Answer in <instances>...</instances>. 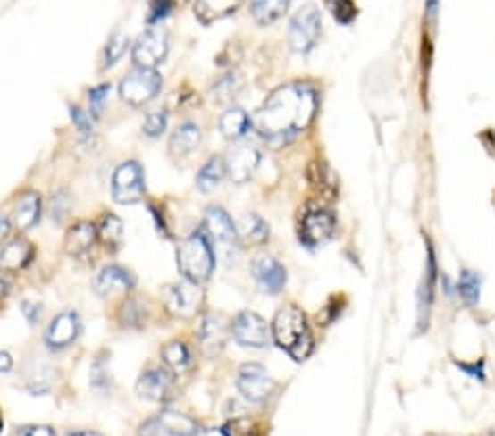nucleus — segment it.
I'll return each mask as SVG.
<instances>
[{
  "instance_id": "c756f323",
  "label": "nucleus",
  "mask_w": 495,
  "mask_h": 436,
  "mask_svg": "<svg viewBox=\"0 0 495 436\" xmlns=\"http://www.w3.org/2000/svg\"><path fill=\"white\" fill-rule=\"evenodd\" d=\"M289 4H291V0H251V18L260 27H269L289 12Z\"/></svg>"
},
{
  "instance_id": "5701e85b",
  "label": "nucleus",
  "mask_w": 495,
  "mask_h": 436,
  "mask_svg": "<svg viewBox=\"0 0 495 436\" xmlns=\"http://www.w3.org/2000/svg\"><path fill=\"white\" fill-rule=\"evenodd\" d=\"M42 214V198L40 194L33 192V189H27L18 197L16 207H13V216L12 222L18 227L21 231L31 230V227L38 225Z\"/></svg>"
},
{
  "instance_id": "de8ad7c7",
  "label": "nucleus",
  "mask_w": 495,
  "mask_h": 436,
  "mask_svg": "<svg viewBox=\"0 0 495 436\" xmlns=\"http://www.w3.org/2000/svg\"><path fill=\"white\" fill-rule=\"evenodd\" d=\"M13 222L9 221L7 216H0V245H4L9 240V234H12Z\"/></svg>"
},
{
  "instance_id": "c9c22d12",
  "label": "nucleus",
  "mask_w": 495,
  "mask_h": 436,
  "mask_svg": "<svg viewBox=\"0 0 495 436\" xmlns=\"http://www.w3.org/2000/svg\"><path fill=\"white\" fill-rule=\"evenodd\" d=\"M141 128H144V135L152 137V139L161 137L165 132V128H168V111H165V108H159V111L147 113L144 126Z\"/></svg>"
},
{
  "instance_id": "8fccbe9b",
  "label": "nucleus",
  "mask_w": 495,
  "mask_h": 436,
  "mask_svg": "<svg viewBox=\"0 0 495 436\" xmlns=\"http://www.w3.org/2000/svg\"><path fill=\"white\" fill-rule=\"evenodd\" d=\"M7 293H9V282L0 278V300H4V298H7Z\"/></svg>"
},
{
  "instance_id": "1a4fd4ad",
  "label": "nucleus",
  "mask_w": 495,
  "mask_h": 436,
  "mask_svg": "<svg viewBox=\"0 0 495 436\" xmlns=\"http://www.w3.org/2000/svg\"><path fill=\"white\" fill-rule=\"evenodd\" d=\"M236 386L247 401H251V404H264V401L275 392L278 382L266 373L263 364L251 362V364H242L240 366Z\"/></svg>"
},
{
  "instance_id": "a19ab883",
  "label": "nucleus",
  "mask_w": 495,
  "mask_h": 436,
  "mask_svg": "<svg viewBox=\"0 0 495 436\" xmlns=\"http://www.w3.org/2000/svg\"><path fill=\"white\" fill-rule=\"evenodd\" d=\"M71 205H73L71 194L66 192V189H58V192L54 194V198H51V216H54V221L60 222L62 218L69 214Z\"/></svg>"
},
{
  "instance_id": "6ab92c4d",
  "label": "nucleus",
  "mask_w": 495,
  "mask_h": 436,
  "mask_svg": "<svg viewBox=\"0 0 495 436\" xmlns=\"http://www.w3.org/2000/svg\"><path fill=\"white\" fill-rule=\"evenodd\" d=\"M251 276L258 282V287L263 289L264 293H271V296H278V293L287 287L289 281L284 264L269 254L254 258V263H251Z\"/></svg>"
},
{
  "instance_id": "cd10ccee",
  "label": "nucleus",
  "mask_w": 495,
  "mask_h": 436,
  "mask_svg": "<svg viewBox=\"0 0 495 436\" xmlns=\"http://www.w3.org/2000/svg\"><path fill=\"white\" fill-rule=\"evenodd\" d=\"M227 177V165L225 156L214 155L201 165V170L197 172V189L203 194L214 192L222 183V179Z\"/></svg>"
},
{
  "instance_id": "4c0bfd02",
  "label": "nucleus",
  "mask_w": 495,
  "mask_h": 436,
  "mask_svg": "<svg viewBox=\"0 0 495 436\" xmlns=\"http://www.w3.org/2000/svg\"><path fill=\"white\" fill-rule=\"evenodd\" d=\"M90 383L95 390H108L111 388V371H108L106 359H95L93 368H90Z\"/></svg>"
},
{
  "instance_id": "c03bdc74",
  "label": "nucleus",
  "mask_w": 495,
  "mask_h": 436,
  "mask_svg": "<svg viewBox=\"0 0 495 436\" xmlns=\"http://www.w3.org/2000/svg\"><path fill=\"white\" fill-rule=\"evenodd\" d=\"M22 315H25V320L29 322L31 326H36L38 322L42 320V305L40 302H31V300H25L21 306Z\"/></svg>"
},
{
  "instance_id": "37998d69",
  "label": "nucleus",
  "mask_w": 495,
  "mask_h": 436,
  "mask_svg": "<svg viewBox=\"0 0 495 436\" xmlns=\"http://www.w3.org/2000/svg\"><path fill=\"white\" fill-rule=\"evenodd\" d=\"M172 12V0H155L150 7V16H147V22L150 25H156L159 21H164L168 13Z\"/></svg>"
},
{
  "instance_id": "58836bf2",
  "label": "nucleus",
  "mask_w": 495,
  "mask_h": 436,
  "mask_svg": "<svg viewBox=\"0 0 495 436\" xmlns=\"http://www.w3.org/2000/svg\"><path fill=\"white\" fill-rule=\"evenodd\" d=\"M240 87H242V82H240V78H238V75H225V78H221L216 82V87H214V93L218 95V99H221V102H230V99H233L238 95V91H240Z\"/></svg>"
},
{
  "instance_id": "f03ea898",
  "label": "nucleus",
  "mask_w": 495,
  "mask_h": 436,
  "mask_svg": "<svg viewBox=\"0 0 495 436\" xmlns=\"http://www.w3.org/2000/svg\"><path fill=\"white\" fill-rule=\"evenodd\" d=\"M271 338L280 348L287 350L295 362H306L315 350L306 313L298 305H287L275 313L271 322Z\"/></svg>"
},
{
  "instance_id": "f704fd0d",
  "label": "nucleus",
  "mask_w": 495,
  "mask_h": 436,
  "mask_svg": "<svg viewBox=\"0 0 495 436\" xmlns=\"http://www.w3.org/2000/svg\"><path fill=\"white\" fill-rule=\"evenodd\" d=\"M434 282H436V258H434V251L430 247V254H427L425 282H423V291H421V311H430L432 298H434Z\"/></svg>"
},
{
  "instance_id": "2f4dec72",
  "label": "nucleus",
  "mask_w": 495,
  "mask_h": 436,
  "mask_svg": "<svg viewBox=\"0 0 495 436\" xmlns=\"http://www.w3.org/2000/svg\"><path fill=\"white\" fill-rule=\"evenodd\" d=\"M128 46H130V40H128V33L123 31H115L111 36V40H108L106 49H104V69H111V66H115L119 60L126 55Z\"/></svg>"
},
{
  "instance_id": "7ed1b4c3",
  "label": "nucleus",
  "mask_w": 495,
  "mask_h": 436,
  "mask_svg": "<svg viewBox=\"0 0 495 436\" xmlns=\"http://www.w3.org/2000/svg\"><path fill=\"white\" fill-rule=\"evenodd\" d=\"M176 267H179L183 281L198 284V287L212 278L214 269H216V254H214V245L203 227L180 240L176 247Z\"/></svg>"
},
{
  "instance_id": "ddd939ff",
  "label": "nucleus",
  "mask_w": 495,
  "mask_h": 436,
  "mask_svg": "<svg viewBox=\"0 0 495 436\" xmlns=\"http://www.w3.org/2000/svg\"><path fill=\"white\" fill-rule=\"evenodd\" d=\"M225 165H227V177L233 183L242 186V183L249 181L254 177V172L260 165V150L258 146L251 144V141H236L231 146L230 153L225 155Z\"/></svg>"
},
{
  "instance_id": "b1692460",
  "label": "nucleus",
  "mask_w": 495,
  "mask_h": 436,
  "mask_svg": "<svg viewBox=\"0 0 495 436\" xmlns=\"http://www.w3.org/2000/svg\"><path fill=\"white\" fill-rule=\"evenodd\" d=\"M254 122L247 115L245 108L240 106H230L218 120V128H221L222 137L230 141H242L247 137V132L251 130Z\"/></svg>"
},
{
  "instance_id": "f8f14e48",
  "label": "nucleus",
  "mask_w": 495,
  "mask_h": 436,
  "mask_svg": "<svg viewBox=\"0 0 495 436\" xmlns=\"http://www.w3.org/2000/svg\"><path fill=\"white\" fill-rule=\"evenodd\" d=\"M335 230L337 216L328 207H311V210L304 212L302 221H299V240L308 247H317V245L331 240Z\"/></svg>"
},
{
  "instance_id": "dca6fc26",
  "label": "nucleus",
  "mask_w": 495,
  "mask_h": 436,
  "mask_svg": "<svg viewBox=\"0 0 495 436\" xmlns=\"http://www.w3.org/2000/svg\"><path fill=\"white\" fill-rule=\"evenodd\" d=\"M82 333V320L75 311H62L51 320V324L45 331V344L51 350H64L71 344L78 342Z\"/></svg>"
},
{
  "instance_id": "ea45409f",
  "label": "nucleus",
  "mask_w": 495,
  "mask_h": 436,
  "mask_svg": "<svg viewBox=\"0 0 495 436\" xmlns=\"http://www.w3.org/2000/svg\"><path fill=\"white\" fill-rule=\"evenodd\" d=\"M71 120H73L75 128H78V132L82 137H93L95 132V126H93V115L87 111H82L80 106H71Z\"/></svg>"
},
{
  "instance_id": "2eb2a0df",
  "label": "nucleus",
  "mask_w": 495,
  "mask_h": 436,
  "mask_svg": "<svg viewBox=\"0 0 495 436\" xmlns=\"http://www.w3.org/2000/svg\"><path fill=\"white\" fill-rule=\"evenodd\" d=\"M174 377L165 366H152L137 379V395L146 401L164 404L174 392Z\"/></svg>"
},
{
  "instance_id": "f257e3e1",
  "label": "nucleus",
  "mask_w": 495,
  "mask_h": 436,
  "mask_svg": "<svg viewBox=\"0 0 495 436\" xmlns=\"http://www.w3.org/2000/svg\"><path fill=\"white\" fill-rule=\"evenodd\" d=\"M317 115V88L308 82H291L275 88L256 113V130L273 148L291 144L308 130Z\"/></svg>"
},
{
  "instance_id": "a18cd8bd",
  "label": "nucleus",
  "mask_w": 495,
  "mask_h": 436,
  "mask_svg": "<svg viewBox=\"0 0 495 436\" xmlns=\"http://www.w3.org/2000/svg\"><path fill=\"white\" fill-rule=\"evenodd\" d=\"M242 425H245V430H240V423H238V421H233L231 425L222 428V434H225V436H256V425L254 423H249V421H242Z\"/></svg>"
},
{
  "instance_id": "3c124183",
  "label": "nucleus",
  "mask_w": 495,
  "mask_h": 436,
  "mask_svg": "<svg viewBox=\"0 0 495 436\" xmlns=\"http://www.w3.org/2000/svg\"><path fill=\"white\" fill-rule=\"evenodd\" d=\"M69 436H102L99 432H90V430H80V432H73Z\"/></svg>"
},
{
  "instance_id": "4be33fe9",
  "label": "nucleus",
  "mask_w": 495,
  "mask_h": 436,
  "mask_svg": "<svg viewBox=\"0 0 495 436\" xmlns=\"http://www.w3.org/2000/svg\"><path fill=\"white\" fill-rule=\"evenodd\" d=\"M33 256H36V249L27 239H12L4 245H0V269L9 273L22 272L31 264Z\"/></svg>"
},
{
  "instance_id": "f3484780",
  "label": "nucleus",
  "mask_w": 495,
  "mask_h": 436,
  "mask_svg": "<svg viewBox=\"0 0 495 436\" xmlns=\"http://www.w3.org/2000/svg\"><path fill=\"white\" fill-rule=\"evenodd\" d=\"M230 335V324H227L225 317L218 315V313H205L201 320H198L197 338L207 357H216V355L225 348V342Z\"/></svg>"
},
{
  "instance_id": "473e14b6",
  "label": "nucleus",
  "mask_w": 495,
  "mask_h": 436,
  "mask_svg": "<svg viewBox=\"0 0 495 436\" xmlns=\"http://www.w3.org/2000/svg\"><path fill=\"white\" fill-rule=\"evenodd\" d=\"M99 240H104L106 245H119L123 236V222L122 218L115 214H104L102 221L97 222Z\"/></svg>"
},
{
  "instance_id": "423d86ee",
  "label": "nucleus",
  "mask_w": 495,
  "mask_h": 436,
  "mask_svg": "<svg viewBox=\"0 0 495 436\" xmlns=\"http://www.w3.org/2000/svg\"><path fill=\"white\" fill-rule=\"evenodd\" d=\"M322 36V13L315 4H304L289 25V45L295 54H308L315 49Z\"/></svg>"
},
{
  "instance_id": "6e6552de",
  "label": "nucleus",
  "mask_w": 495,
  "mask_h": 436,
  "mask_svg": "<svg viewBox=\"0 0 495 436\" xmlns=\"http://www.w3.org/2000/svg\"><path fill=\"white\" fill-rule=\"evenodd\" d=\"M170 51V36L161 27H150L132 45V63L137 69H156L165 63Z\"/></svg>"
},
{
  "instance_id": "a211bd4d",
  "label": "nucleus",
  "mask_w": 495,
  "mask_h": 436,
  "mask_svg": "<svg viewBox=\"0 0 495 436\" xmlns=\"http://www.w3.org/2000/svg\"><path fill=\"white\" fill-rule=\"evenodd\" d=\"M95 293L99 298H115V296H128L132 293V289L137 287V276L126 267H119V264H108L102 272L95 276Z\"/></svg>"
},
{
  "instance_id": "09e8293b",
  "label": "nucleus",
  "mask_w": 495,
  "mask_h": 436,
  "mask_svg": "<svg viewBox=\"0 0 495 436\" xmlns=\"http://www.w3.org/2000/svg\"><path fill=\"white\" fill-rule=\"evenodd\" d=\"M13 368V359H12V355L9 353H3V350H0V374H4V373H9Z\"/></svg>"
},
{
  "instance_id": "a878e982",
  "label": "nucleus",
  "mask_w": 495,
  "mask_h": 436,
  "mask_svg": "<svg viewBox=\"0 0 495 436\" xmlns=\"http://www.w3.org/2000/svg\"><path fill=\"white\" fill-rule=\"evenodd\" d=\"M242 3H245V0H197V4H194V16H197L198 22H203V25H212V22L221 21V18L236 13Z\"/></svg>"
},
{
  "instance_id": "20e7f679",
  "label": "nucleus",
  "mask_w": 495,
  "mask_h": 436,
  "mask_svg": "<svg viewBox=\"0 0 495 436\" xmlns=\"http://www.w3.org/2000/svg\"><path fill=\"white\" fill-rule=\"evenodd\" d=\"M113 201L119 205H135L146 197V172L139 161H123L111 179Z\"/></svg>"
},
{
  "instance_id": "39448f33",
  "label": "nucleus",
  "mask_w": 495,
  "mask_h": 436,
  "mask_svg": "<svg viewBox=\"0 0 495 436\" xmlns=\"http://www.w3.org/2000/svg\"><path fill=\"white\" fill-rule=\"evenodd\" d=\"M164 88V78L156 69H132L119 82V97L130 106L139 108L150 104Z\"/></svg>"
},
{
  "instance_id": "603ef678",
  "label": "nucleus",
  "mask_w": 495,
  "mask_h": 436,
  "mask_svg": "<svg viewBox=\"0 0 495 436\" xmlns=\"http://www.w3.org/2000/svg\"><path fill=\"white\" fill-rule=\"evenodd\" d=\"M493 207H495V192H493Z\"/></svg>"
},
{
  "instance_id": "bb28decb",
  "label": "nucleus",
  "mask_w": 495,
  "mask_h": 436,
  "mask_svg": "<svg viewBox=\"0 0 495 436\" xmlns=\"http://www.w3.org/2000/svg\"><path fill=\"white\" fill-rule=\"evenodd\" d=\"M236 230H238V240H242L245 245H251V247H258V245H264L266 240H269V225H266V221L263 216L258 214H245L240 218V221L236 222Z\"/></svg>"
},
{
  "instance_id": "72a5a7b5",
  "label": "nucleus",
  "mask_w": 495,
  "mask_h": 436,
  "mask_svg": "<svg viewBox=\"0 0 495 436\" xmlns=\"http://www.w3.org/2000/svg\"><path fill=\"white\" fill-rule=\"evenodd\" d=\"M458 293L469 306H475L480 302V278L471 269H463L460 272Z\"/></svg>"
},
{
  "instance_id": "4468645a",
  "label": "nucleus",
  "mask_w": 495,
  "mask_h": 436,
  "mask_svg": "<svg viewBox=\"0 0 495 436\" xmlns=\"http://www.w3.org/2000/svg\"><path fill=\"white\" fill-rule=\"evenodd\" d=\"M203 230L207 234V239L212 240L214 247H236L240 240H238V230L236 222L231 221V216L227 214L225 207L221 205H209L205 210V221Z\"/></svg>"
},
{
  "instance_id": "e433bc0d",
  "label": "nucleus",
  "mask_w": 495,
  "mask_h": 436,
  "mask_svg": "<svg viewBox=\"0 0 495 436\" xmlns=\"http://www.w3.org/2000/svg\"><path fill=\"white\" fill-rule=\"evenodd\" d=\"M326 4L332 16H335V21L341 22V25H350L355 21L357 7L352 0H326Z\"/></svg>"
},
{
  "instance_id": "393cba45",
  "label": "nucleus",
  "mask_w": 495,
  "mask_h": 436,
  "mask_svg": "<svg viewBox=\"0 0 495 436\" xmlns=\"http://www.w3.org/2000/svg\"><path fill=\"white\" fill-rule=\"evenodd\" d=\"M117 322L123 329H144L150 322V306L141 298L126 296L117 309Z\"/></svg>"
},
{
  "instance_id": "7c9ffc66",
  "label": "nucleus",
  "mask_w": 495,
  "mask_h": 436,
  "mask_svg": "<svg viewBox=\"0 0 495 436\" xmlns=\"http://www.w3.org/2000/svg\"><path fill=\"white\" fill-rule=\"evenodd\" d=\"M308 179H311V186L315 192H320L323 198H335L337 194V179L332 174V170L326 164H311L308 168Z\"/></svg>"
},
{
  "instance_id": "9d476101",
  "label": "nucleus",
  "mask_w": 495,
  "mask_h": 436,
  "mask_svg": "<svg viewBox=\"0 0 495 436\" xmlns=\"http://www.w3.org/2000/svg\"><path fill=\"white\" fill-rule=\"evenodd\" d=\"M230 331L233 342L245 346V348H264L271 342V324H266L264 317L254 311H240L230 322Z\"/></svg>"
},
{
  "instance_id": "c85d7f7f",
  "label": "nucleus",
  "mask_w": 495,
  "mask_h": 436,
  "mask_svg": "<svg viewBox=\"0 0 495 436\" xmlns=\"http://www.w3.org/2000/svg\"><path fill=\"white\" fill-rule=\"evenodd\" d=\"M161 359H164V366L172 374H176V377L188 373L194 362L192 350H189L188 344L180 342V340H172V342L165 344L164 348H161Z\"/></svg>"
},
{
  "instance_id": "412c9836",
  "label": "nucleus",
  "mask_w": 495,
  "mask_h": 436,
  "mask_svg": "<svg viewBox=\"0 0 495 436\" xmlns=\"http://www.w3.org/2000/svg\"><path fill=\"white\" fill-rule=\"evenodd\" d=\"M99 231L97 225L90 221H78L66 230L64 236V251L73 258H80V256H87L90 249L97 245Z\"/></svg>"
},
{
  "instance_id": "9b49d317",
  "label": "nucleus",
  "mask_w": 495,
  "mask_h": 436,
  "mask_svg": "<svg viewBox=\"0 0 495 436\" xmlns=\"http://www.w3.org/2000/svg\"><path fill=\"white\" fill-rule=\"evenodd\" d=\"M165 309L172 313L179 320H192L198 315L203 305V291L198 284L188 281L168 284L164 291Z\"/></svg>"
},
{
  "instance_id": "79ce46f5",
  "label": "nucleus",
  "mask_w": 495,
  "mask_h": 436,
  "mask_svg": "<svg viewBox=\"0 0 495 436\" xmlns=\"http://www.w3.org/2000/svg\"><path fill=\"white\" fill-rule=\"evenodd\" d=\"M108 91H111V84H99V87L90 88L88 91V104H90L88 113L93 117H99V113H102L104 102L108 99Z\"/></svg>"
},
{
  "instance_id": "49530a36",
  "label": "nucleus",
  "mask_w": 495,
  "mask_h": 436,
  "mask_svg": "<svg viewBox=\"0 0 495 436\" xmlns=\"http://www.w3.org/2000/svg\"><path fill=\"white\" fill-rule=\"evenodd\" d=\"M21 436H55V430L49 428V425H33V428H27Z\"/></svg>"
},
{
  "instance_id": "aec40b11",
  "label": "nucleus",
  "mask_w": 495,
  "mask_h": 436,
  "mask_svg": "<svg viewBox=\"0 0 495 436\" xmlns=\"http://www.w3.org/2000/svg\"><path fill=\"white\" fill-rule=\"evenodd\" d=\"M203 144V130L197 122H183L174 128L172 137H170V156L176 161L188 159L189 155L197 153Z\"/></svg>"
},
{
  "instance_id": "0eeeda50",
  "label": "nucleus",
  "mask_w": 495,
  "mask_h": 436,
  "mask_svg": "<svg viewBox=\"0 0 495 436\" xmlns=\"http://www.w3.org/2000/svg\"><path fill=\"white\" fill-rule=\"evenodd\" d=\"M203 428L197 419L176 410H164L150 416L137 430V436H201Z\"/></svg>"
}]
</instances>
